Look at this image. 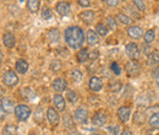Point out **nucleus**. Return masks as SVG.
I'll use <instances>...</instances> for the list:
<instances>
[{
	"mask_svg": "<svg viewBox=\"0 0 159 135\" xmlns=\"http://www.w3.org/2000/svg\"><path fill=\"white\" fill-rule=\"evenodd\" d=\"M156 38V32H154V30H149V31H147L146 33H144V42L147 43V44H149V43H152L153 41Z\"/></svg>",
	"mask_w": 159,
	"mask_h": 135,
	"instance_id": "4be33fe9",
	"label": "nucleus"
},
{
	"mask_svg": "<svg viewBox=\"0 0 159 135\" xmlns=\"http://www.w3.org/2000/svg\"><path fill=\"white\" fill-rule=\"evenodd\" d=\"M110 86H111V87H110V89H111V91H115V92H116V91H119L120 90L121 84H120L119 81H115V82H114V84H111Z\"/></svg>",
	"mask_w": 159,
	"mask_h": 135,
	"instance_id": "58836bf2",
	"label": "nucleus"
},
{
	"mask_svg": "<svg viewBox=\"0 0 159 135\" xmlns=\"http://www.w3.org/2000/svg\"><path fill=\"white\" fill-rule=\"evenodd\" d=\"M39 5H40V0H27V7L32 12H36L39 9Z\"/></svg>",
	"mask_w": 159,
	"mask_h": 135,
	"instance_id": "aec40b11",
	"label": "nucleus"
},
{
	"mask_svg": "<svg viewBox=\"0 0 159 135\" xmlns=\"http://www.w3.org/2000/svg\"><path fill=\"white\" fill-rule=\"evenodd\" d=\"M121 135H132V133H131L130 130H127V129H126V130H124V132L121 133Z\"/></svg>",
	"mask_w": 159,
	"mask_h": 135,
	"instance_id": "c03bdc74",
	"label": "nucleus"
},
{
	"mask_svg": "<svg viewBox=\"0 0 159 135\" xmlns=\"http://www.w3.org/2000/svg\"><path fill=\"white\" fill-rule=\"evenodd\" d=\"M152 75H153V77L157 80V82H159V68H156V69L153 70Z\"/></svg>",
	"mask_w": 159,
	"mask_h": 135,
	"instance_id": "79ce46f5",
	"label": "nucleus"
},
{
	"mask_svg": "<svg viewBox=\"0 0 159 135\" xmlns=\"http://www.w3.org/2000/svg\"><path fill=\"white\" fill-rule=\"evenodd\" d=\"M2 81L7 86H15L19 82V77H17V75L14 71H6L2 75Z\"/></svg>",
	"mask_w": 159,
	"mask_h": 135,
	"instance_id": "7ed1b4c3",
	"label": "nucleus"
},
{
	"mask_svg": "<svg viewBox=\"0 0 159 135\" xmlns=\"http://www.w3.org/2000/svg\"><path fill=\"white\" fill-rule=\"evenodd\" d=\"M12 109H15L14 108V103L9 99V98H2L1 99V119H4V117H5V113L7 114V113H10Z\"/></svg>",
	"mask_w": 159,
	"mask_h": 135,
	"instance_id": "39448f33",
	"label": "nucleus"
},
{
	"mask_svg": "<svg viewBox=\"0 0 159 135\" xmlns=\"http://www.w3.org/2000/svg\"><path fill=\"white\" fill-rule=\"evenodd\" d=\"M71 135H81V134H80V133H77V132H75V133H72Z\"/></svg>",
	"mask_w": 159,
	"mask_h": 135,
	"instance_id": "a18cd8bd",
	"label": "nucleus"
},
{
	"mask_svg": "<svg viewBox=\"0 0 159 135\" xmlns=\"http://www.w3.org/2000/svg\"><path fill=\"white\" fill-rule=\"evenodd\" d=\"M80 17H81V20H82L84 23L91 25V23L93 22V20H94V14H93L92 11H84V12H82V14L80 15Z\"/></svg>",
	"mask_w": 159,
	"mask_h": 135,
	"instance_id": "a211bd4d",
	"label": "nucleus"
},
{
	"mask_svg": "<svg viewBox=\"0 0 159 135\" xmlns=\"http://www.w3.org/2000/svg\"><path fill=\"white\" fill-rule=\"evenodd\" d=\"M107 2H108L109 6H116L119 4V0H108Z\"/></svg>",
	"mask_w": 159,
	"mask_h": 135,
	"instance_id": "37998d69",
	"label": "nucleus"
},
{
	"mask_svg": "<svg viewBox=\"0 0 159 135\" xmlns=\"http://www.w3.org/2000/svg\"><path fill=\"white\" fill-rule=\"evenodd\" d=\"M127 35L134 39H139L143 36V30L139 26H131L130 28H127Z\"/></svg>",
	"mask_w": 159,
	"mask_h": 135,
	"instance_id": "6e6552de",
	"label": "nucleus"
},
{
	"mask_svg": "<svg viewBox=\"0 0 159 135\" xmlns=\"http://www.w3.org/2000/svg\"><path fill=\"white\" fill-rule=\"evenodd\" d=\"M66 97H67V99H69L71 103L76 102V99H77V95H76L75 91H67V92H66Z\"/></svg>",
	"mask_w": 159,
	"mask_h": 135,
	"instance_id": "473e14b6",
	"label": "nucleus"
},
{
	"mask_svg": "<svg viewBox=\"0 0 159 135\" xmlns=\"http://www.w3.org/2000/svg\"><path fill=\"white\" fill-rule=\"evenodd\" d=\"M53 89H54L57 92H62V91L66 89V81H65L62 77H58V79L53 82Z\"/></svg>",
	"mask_w": 159,
	"mask_h": 135,
	"instance_id": "2eb2a0df",
	"label": "nucleus"
},
{
	"mask_svg": "<svg viewBox=\"0 0 159 135\" xmlns=\"http://www.w3.org/2000/svg\"><path fill=\"white\" fill-rule=\"evenodd\" d=\"M87 42H88L89 46L97 44V43L99 42V36H98V33L94 32V31H92V30H89V31L87 32Z\"/></svg>",
	"mask_w": 159,
	"mask_h": 135,
	"instance_id": "dca6fc26",
	"label": "nucleus"
},
{
	"mask_svg": "<svg viewBox=\"0 0 159 135\" xmlns=\"http://www.w3.org/2000/svg\"><path fill=\"white\" fill-rule=\"evenodd\" d=\"M109 132L111 135H118L120 132V127L119 125H110L109 127Z\"/></svg>",
	"mask_w": 159,
	"mask_h": 135,
	"instance_id": "c9c22d12",
	"label": "nucleus"
},
{
	"mask_svg": "<svg viewBox=\"0 0 159 135\" xmlns=\"http://www.w3.org/2000/svg\"><path fill=\"white\" fill-rule=\"evenodd\" d=\"M55 9H57V11L59 12L60 15L65 16V15H67L70 12V4L66 2V1H59L57 4V7Z\"/></svg>",
	"mask_w": 159,
	"mask_h": 135,
	"instance_id": "ddd939ff",
	"label": "nucleus"
},
{
	"mask_svg": "<svg viewBox=\"0 0 159 135\" xmlns=\"http://www.w3.org/2000/svg\"><path fill=\"white\" fill-rule=\"evenodd\" d=\"M91 135H99V134H91Z\"/></svg>",
	"mask_w": 159,
	"mask_h": 135,
	"instance_id": "49530a36",
	"label": "nucleus"
},
{
	"mask_svg": "<svg viewBox=\"0 0 159 135\" xmlns=\"http://www.w3.org/2000/svg\"><path fill=\"white\" fill-rule=\"evenodd\" d=\"M75 118H76V120H79L81 123L86 122L88 118V111L84 107H80L75 111Z\"/></svg>",
	"mask_w": 159,
	"mask_h": 135,
	"instance_id": "9b49d317",
	"label": "nucleus"
},
{
	"mask_svg": "<svg viewBox=\"0 0 159 135\" xmlns=\"http://www.w3.org/2000/svg\"><path fill=\"white\" fill-rule=\"evenodd\" d=\"M126 71H127L129 75H131V76H137L139 74V63H137V61H134V60L129 61V63L126 64Z\"/></svg>",
	"mask_w": 159,
	"mask_h": 135,
	"instance_id": "423d86ee",
	"label": "nucleus"
},
{
	"mask_svg": "<svg viewBox=\"0 0 159 135\" xmlns=\"http://www.w3.org/2000/svg\"><path fill=\"white\" fill-rule=\"evenodd\" d=\"M65 41L70 48L79 49L84 42V32L79 26H71L65 31Z\"/></svg>",
	"mask_w": 159,
	"mask_h": 135,
	"instance_id": "f257e3e1",
	"label": "nucleus"
},
{
	"mask_svg": "<svg viewBox=\"0 0 159 135\" xmlns=\"http://www.w3.org/2000/svg\"><path fill=\"white\" fill-rule=\"evenodd\" d=\"M59 31L57 30V28H52L49 32H48V38L50 39L52 42H58L59 41Z\"/></svg>",
	"mask_w": 159,
	"mask_h": 135,
	"instance_id": "5701e85b",
	"label": "nucleus"
},
{
	"mask_svg": "<svg viewBox=\"0 0 159 135\" xmlns=\"http://www.w3.org/2000/svg\"><path fill=\"white\" fill-rule=\"evenodd\" d=\"M89 87H91V90L94 91V92L100 91L102 87H103V81L97 76L91 77V80H89Z\"/></svg>",
	"mask_w": 159,
	"mask_h": 135,
	"instance_id": "9d476101",
	"label": "nucleus"
},
{
	"mask_svg": "<svg viewBox=\"0 0 159 135\" xmlns=\"http://www.w3.org/2000/svg\"><path fill=\"white\" fill-rule=\"evenodd\" d=\"M60 68H61V63H60V60H58V59H55V60H53L50 63V69L53 71H59Z\"/></svg>",
	"mask_w": 159,
	"mask_h": 135,
	"instance_id": "7c9ffc66",
	"label": "nucleus"
},
{
	"mask_svg": "<svg viewBox=\"0 0 159 135\" xmlns=\"http://www.w3.org/2000/svg\"><path fill=\"white\" fill-rule=\"evenodd\" d=\"M14 113H15L16 118H17L20 122H25V120L28 119V117L31 114V109H30V107L26 106V104H19V106L15 107Z\"/></svg>",
	"mask_w": 159,
	"mask_h": 135,
	"instance_id": "f03ea898",
	"label": "nucleus"
},
{
	"mask_svg": "<svg viewBox=\"0 0 159 135\" xmlns=\"http://www.w3.org/2000/svg\"><path fill=\"white\" fill-rule=\"evenodd\" d=\"M2 42H4L6 48H14V46H15V36L12 33L7 32V33H5L2 36Z\"/></svg>",
	"mask_w": 159,
	"mask_h": 135,
	"instance_id": "4468645a",
	"label": "nucleus"
},
{
	"mask_svg": "<svg viewBox=\"0 0 159 135\" xmlns=\"http://www.w3.org/2000/svg\"><path fill=\"white\" fill-rule=\"evenodd\" d=\"M149 125H151L152 128L158 129L159 128V113H154V114L151 116V118H149Z\"/></svg>",
	"mask_w": 159,
	"mask_h": 135,
	"instance_id": "b1692460",
	"label": "nucleus"
},
{
	"mask_svg": "<svg viewBox=\"0 0 159 135\" xmlns=\"http://www.w3.org/2000/svg\"><path fill=\"white\" fill-rule=\"evenodd\" d=\"M134 123H136V124H143L144 123V113L136 112L134 114Z\"/></svg>",
	"mask_w": 159,
	"mask_h": 135,
	"instance_id": "cd10ccee",
	"label": "nucleus"
},
{
	"mask_svg": "<svg viewBox=\"0 0 159 135\" xmlns=\"http://www.w3.org/2000/svg\"><path fill=\"white\" fill-rule=\"evenodd\" d=\"M103 1H108V0H103Z\"/></svg>",
	"mask_w": 159,
	"mask_h": 135,
	"instance_id": "de8ad7c7",
	"label": "nucleus"
},
{
	"mask_svg": "<svg viewBox=\"0 0 159 135\" xmlns=\"http://www.w3.org/2000/svg\"><path fill=\"white\" fill-rule=\"evenodd\" d=\"M47 117H48V120L52 125H58L60 120V116L58 111H55L54 108H49L48 112H47Z\"/></svg>",
	"mask_w": 159,
	"mask_h": 135,
	"instance_id": "0eeeda50",
	"label": "nucleus"
},
{
	"mask_svg": "<svg viewBox=\"0 0 159 135\" xmlns=\"http://www.w3.org/2000/svg\"><path fill=\"white\" fill-rule=\"evenodd\" d=\"M72 79H74L75 81H81V79H82L81 71H79V70H74V71H72Z\"/></svg>",
	"mask_w": 159,
	"mask_h": 135,
	"instance_id": "e433bc0d",
	"label": "nucleus"
},
{
	"mask_svg": "<svg viewBox=\"0 0 159 135\" xmlns=\"http://www.w3.org/2000/svg\"><path fill=\"white\" fill-rule=\"evenodd\" d=\"M134 4H135V6L139 9V11H144L146 10V5H144L143 0H134Z\"/></svg>",
	"mask_w": 159,
	"mask_h": 135,
	"instance_id": "72a5a7b5",
	"label": "nucleus"
},
{
	"mask_svg": "<svg viewBox=\"0 0 159 135\" xmlns=\"http://www.w3.org/2000/svg\"><path fill=\"white\" fill-rule=\"evenodd\" d=\"M77 58H79L80 63L87 61V59L89 58V57H88V51H87V49H81L79 53H77Z\"/></svg>",
	"mask_w": 159,
	"mask_h": 135,
	"instance_id": "a878e982",
	"label": "nucleus"
},
{
	"mask_svg": "<svg viewBox=\"0 0 159 135\" xmlns=\"http://www.w3.org/2000/svg\"><path fill=\"white\" fill-rule=\"evenodd\" d=\"M64 125L66 128H69V129H71L74 127V120H72V118L69 116V114L64 116Z\"/></svg>",
	"mask_w": 159,
	"mask_h": 135,
	"instance_id": "c756f323",
	"label": "nucleus"
},
{
	"mask_svg": "<svg viewBox=\"0 0 159 135\" xmlns=\"http://www.w3.org/2000/svg\"><path fill=\"white\" fill-rule=\"evenodd\" d=\"M16 70H17L20 74L27 73V70H28V63H27L26 60H23V59L17 60V61H16Z\"/></svg>",
	"mask_w": 159,
	"mask_h": 135,
	"instance_id": "6ab92c4d",
	"label": "nucleus"
},
{
	"mask_svg": "<svg viewBox=\"0 0 159 135\" xmlns=\"http://www.w3.org/2000/svg\"><path fill=\"white\" fill-rule=\"evenodd\" d=\"M142 51H143V53H144V54H148V55H149V54L153 52V51L151 49V47H149V46H147V43H146L144 46L142 44Z\"/></svg>",
	"mask_w": 159,
	"mask_h": 135,
	"instance_id": "ea45409f",
	"label": "nucleus"
},
{
	"mask_svg": "<svg viewBox=\"0 0 159 135\" xmlns=\"http://www.w3.org/2000/svg\"><path fill=\"white\" fill-rule=\"evenodd\" d=\"M107 22H108L110 30H115V28H116V22H115V20L113 19V17H110V16L107 17Z\"/></svg>",
	"mask_w": 159,
	"mask_h": 135,
	"instance_id": "f704fd0d",
	"label": "nucleus"
},
{
	"mask_svg": "<svg viewBox=\"0 0 159 135\" xmlns=\"http://www.w3.org/2000/svg\"><path fill=\"white\" fill-rule=\"evenodd\" d=\"M116 19L119 20L122 25H131V22H132V19H130V17L126 16L125 14H118Z\"/></svg>",
	"mask_w": 159,
	"mask_h": 135,
	"instance_id": "bb28decb",
	"label": "nucleus"
},
{
	"mask_svg": "<svg viewBox=\"0 0 159 135\" xmlns=\"http://www.w3.org/2000/svg\"><path fill=\"white\" fill-rule=\"evenodd\" d=\"M111 70H113L116 75H120V73H121V70H120L118 63H111Z\"/></svg>",
	"mask_w": 159,
	"mask_h": 135,
	"instance_id": "4c0bfd02",
	"label": "nucleus"
},
{
	"mask_svg": "<svg viewBox=\"0 0 159 135\" xmlns=\"http://www.w3.org/2000/svg\"><path fill=\"white\" fill-rule=\"evenodd\" d=\"M79 4L83 7H88L91 2H89V0H79Z\"/></svg>",
	"mask_w": 159,
	"mask_h": 135,
	"instance_id": "a19ab883",
	"label": "nucleus"
},
{
	"mask_svg": "<svg viewBox=\"0 0 159 135\" xmlns=\"http://www.w3.org/2000/svg\"><path fill=\"white\" fill-rule=\"evenodd\" d=\"M52 16H53L52 10L49 7H43V10H42V17L44 20H49L52 19Z\"/></svg>",
	"mask_w": 159,
	"mask_h": 135,
	"instance_id": "c85d7f7f",
	"label": "nucleus"
},
{
	"mask_svg": "<svg viewBox=\"0 0 159 135\" xmlns=\"http://www.w3.org/2000/svg\"><path fill=\"white\" fill-rule=\"evenodd\" d=\"M53 102H54L58 111H64L65 109V99L61 95H55L53 98Z\"/></svg>",
	"mask_w": 159,
	"mask_h": 135,
	"instance_id": "f3484780",
	"label": "nucleus"
},
{
	"mask_svg": "<svg viewBox=\"0 0 159 135\" xmlns=\"http://www.w3.org/2000/svg\"><path fill=\"white\" fill-rule=\"evenodd\" d=\"M92 123L94 124V125H97V127H102V125H104L105 123H107V116H105V113L104 112H97L93 118H92Z\"/></svg>",
	"mask_w": 159,
	"mask_h": 135,
	"instance_id": "1a4fd4ad",
	"label": "nucleus"
},
{
	"mask_svg": "<svg viewBox=\"0 0 159 135\" xmlns=\"http://www.w3.org/2000/svg\"><path fill=\"white\" fill-rule=\"evenodd\" d=\"M126 54L131 59H139V48L136 43H129L126 46Z\"/></svg>",
	"mask_w": 159,
	"mask_h": 135,
	"instance_id": "20e7f679",
	"label": "nucleus"
},
{
	"mask_svg": "<svg viewBox=\"0 0 159 135\" xmlns=\"http://www.w3.org/2000/svg\"><path fill=\"white\" fill-rule=\"evenodd\" d=\"M16 134V128L14 125H6L4 129V135H15Z\"/></svg>",
	"mask_w": 159,
	"mask_h": 135,
	"instance_id": "2f4dec72",
	"label": "nucleus"
},
{
	"mask_svg": "<svg viewBox=\"0 0 159 135\" xmlns=\"http://www.w3.org/2000/svg\"><path fill=\"white\" fill-rule=\"evenodd\" d=\"M96 32L99 35V36H107L108 33V27L104 25V23H98L96 26Z\"/></svg>",
	"mask_w": 159,
	"mask_h": 135,
	"instance_id": "393cba45",
	"label": "nucleus"
},
{
	"mask_svg": "<svg viewBox=\"0 0 159 135\" xmlns=\"http://www.w3.org/2000/svg\"><path fill=\"white\" fill-rule=\"evenodd\" d=\"M158 63H159V52L158 51H153L148 55V64L149 65H156Z\"/></svg>",
	"mask_w": 159,
	"mask_h": 135,
	"instance_id": "412c9836",
	"label": "nucleus"
},
{
	"mask_svg": "<svg viewBox=\"0 0 159 135\" xmlns=\"http://www.w3.org/2000/svg\"><path fill=\"white\" fill-rule=\"evenodd\" d=\"M118 117L121 122H127L131 117V109L129 107H120L118 111Z\"/></svg>",
	"mask_w": 159,
	"mask_h": 135,
	"instance_id": "f8f14e48",
	"label": "nucleus"
}]
</instances>
